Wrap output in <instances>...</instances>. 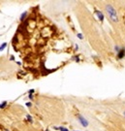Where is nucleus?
<instances>
[{
    "label": "nucleus",
    "instance_id": "f257e3e1",
    "mask_svg": "<svg viewBox=\"0 0 125 131\" xmlns=\"http://www.w3.org/2000/svg\"><path fill=\"white\" fill-rule=\"evenodd\" d=\"M105 11H106V14L109 18V19L111 22H118L119 21V17H118V14L116 12V9L111 4H108L106 5V8H105Z\"/></svg>",
    "mask_w": 125,
    "mask_h": 131
},
{
    "label": "nucleus",
    "instance_id": "f03ea898",
    "mask_svg": "<svg viewBox=\"0 0 125 131\" xmlns=\"http://www.w3.org/2000/svg\"><path fill=\"white\" fill-rule=\"evenodd\" d=\"M78 120L81 122V124H82V125L83 127L88 126V121H87V120H85V119H84V116H82L80 115V114L78 115Z\"/></svg>",
    "mask_w": 125,
    "mask_h": 131
},
{
    "label": "nucleus",
    "instance_id": "7ed1b4c3",
    "mask_svg": "<svg viewBox=\"0 0 125 131\" xmlns=\"http://www.w3.org/2000/svg\"><path fill=\"white\" fill-rule=\"evenodd\" d=\"M123 116H124V117H125V111H124V112H123Z\"/></svg>",
    "mask_w": 125,
    "mask_h": 131
}]
</instances>
